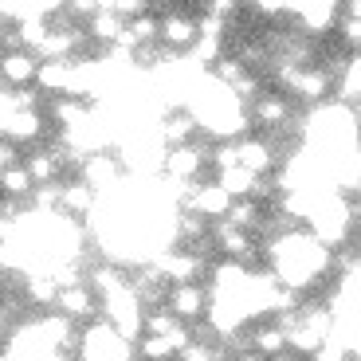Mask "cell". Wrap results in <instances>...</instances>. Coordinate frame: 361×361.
Wrapping results in <instances>:
<instances>
[{"label": "cell", "instance_id": "obj_9", "mask_svg": "<svg viewBox=\"0 0 361 361\" xmlns=\"http://www.w3.org/2000/svg\"><path fill=\"white\" fill-rule=\"evenodd\" d=\"M94 204H99V192L90 185H82V180L63 185V197H59V212L63 216H94Z\"/></svg>", "mask_w": 361, "mask_h": 361}, {"label": "cell", "instance_id": "obj_4", "mask_svg": "<svg viewBox=\"0 0 361 361\" xmlns=\"http://www.w3.org/2000/svg\"><path fill=\"white\" fill-rule=\"evenodd\" d=\"M79 180L82 185H90L94 192H118L122 189V161L110 154H90L87 161L79 165Z\"/></svg>", "mask_w": 361, "mask_h": 361}, {"label": "cell", "instance_id": "obj_7", "mask_svg": "<svg viewBox=\"0 0 361 361\" xmlns=\"http://www.w3.org/2000/svg\"><path fill=\"white\" fill-rule=\"evenodd\" d=\"M185 200H189L185 208H192V212H200V216H224V220H228V212H232V204H235L216 180H212V185H197V189H185Z\"/></svg>", "mask_w": 361, "mask_h": 361}, {"label": "cell", "instance_id": "obj_21", "mask_svg": "<svg viewBox=\"0 0 361 361\" xmlns=\"http://www.w3.org/2000/svg\"><path fill=\"white\" fill-rule=\"evenodd\" d=\"M283 345H287V330H279V326H259V330H252V350L259 353H283Z\"/></svg>", "mask_w": 361, "mask_h": 361}, {"label": "cell", "instance_id": "obj_24", "mask_svg": "<svg viewBox=\"0 0 361 361\" xmlns=\"http://www.w3.org/2000/svg\"><path fill=\"white\" fill-rule=\"evenodd\" d=\"M142 353H145V361H169L177 350H173V342H169V338H157V334H149V338L142 342Z\"/></svg>", "mask_w": 361, "mask_h": 361}, {"label": "cell", "instance_id": "obj_22", "mask_svg": "<svg viewBox=\"0 0 361 361\" xmlns=\"http://www.w3.org/2000/svg\"><path fill=\"white\" fill-rule=\"evenodd\" d=\"M252 114H255L259 126H283V122H287V102L283 99H259Z\"/></svg>", "mask_w": 361, "mask_h": 361}, {"label": "cell", "instance_id": "obj_2", "mask_svg": "<svg viewBox=\"0 0 361 361\" xmlns=\"http://www.w3.org/2000/svg\"><path fill=\"white\" fill-rule=\"evenodd\" d=\"M130 357H134V342L118 334L106 318H94V322L82 330L79 361H130Z\"/></svg>", "mask_w": 361, "mask_h": 361}, {"label": "cell", "instance_id": "obj_8", "mask_svg": "<svg viewBox=\"0 0 361 361\" xmlns=\"http://www.w3.org/2000/svg\"><path fill=\"white\" fill-rule=\"evenodd\" d=\"M55 310H59L67 322L94 318V295H90L87 283H79V287H67V290H59V302H55Z\"/></svg>", "mask_w": 361, "mask_h": 361}, {"label": "cell", "instance_id": "obj_19", "mask_svg": "<svg viewBox=\"0 0 361 361\" xmlns=\"http://www.w3.org/2000/svg\"><path fill=\"white\" fill-rule=\"evenodd\" d=\"M235 149H240V165L247 173H255V177L271 165V142H244V145H235Z\"/></svg>", "mask_w": 361, "mask_h": 361}, {"label": "cell", "instance_id": "obj_25", "mask_svg": "<svg viewBox=\"0 0 361 361\" xmlns=\"http://www.w3.org/2000/svg\"><path fill=\"white\" fill-rule=\"evenodd\" d=\"M314 361H350V353H345V342H342L338 334H330L322 345H318Z\"/></svg>", "mask_w": 361, "mask_h": 361}, {"label": "cell", "instance_id": "obj_11", "mask_svg": "<svg viewBox=\"0 0 361 361\" xmlns=\"http://www.w3.org/2000/svg\"><path fill=\"white\" fill-rule=\"evenodd\" d=\"M27 173H32V180L36 185H59V165H63V149L55 145V149H32V157H27Z\"/></svg>", "mask_w": 361, "mask_h": 361}, {"label": "cell", "instance_id": "obj_6", "mask_svg": "<svg viewBox=\"0 0 361 361\" xmlns=\"http://www.w3.org/2000/svg\"><path fill=\"white\" fill-rule=\"evenodd\" d=\"M200 165H204V154H200L197 145H177V149H165L161 173L173 185H189V177H197Z\"/></svg>", "mask_w": 361, "mask_h": 361}, {"label": "cell", "instance_id": "obj_17", "mask_svg": "<svg viewBox=\"0 0 361 361\" xmlns=\"http://www.w3.org/2000/svg\"><path fill=\"white\" fill-rule=\"evenodd\" d=\"M71 71L75 63H39V90H47V94H63L67 99V90H71Z\"/></svg>", "mask_w": 361, "mask_h": 361}, {"label": "cell", "instance_id": "obj_1", "mask_svg": "<svg viewBox=\"0 0 361 361\" xmlns=\"http://www.w3.org/2000/svg\"><path fill=\"white\" fill-rule=\"evenodd\" d=\"M267 252H271V275L287 290L310 287L330 267V247L314 232H287L279 240H271Z\"/></svg>", "mask_w": 361, "mask_h": 361}, {"label": "cell", "instance_id": "obj_20", "mask_svg": "<svg viewBox=\"0 0 361 361\" xmlns=\"http://www.w3.org/2000/svg\"><path fill=\"white\" fill-rule=\"evenodd\" d=\"M216 244L224 247V252L232 255V259H240V255L252 252V240H247V232H244V228H232L228 220L216 228Z\"/></svg>", "mask_w": 361, "mask_h": 361}, {"label": "cell", "instance_id": "obj_5", "mask_svg": "<svg viewBox=\"0 0 361 361\" xmlns=\"http://www.w3.org/2000/svg\"><path fill=\"white\" fill-rule=\"evenodd\" d=\"M36 75H39V59L32 51H0V79L8 90L32 87Z\"/></svg>", "mask_w": 361, "mask_h": 361}, {"label": "cell", "instance_id": "obj_3", "mask_svg": "<svg viewBox=\"0 0 361 361\" xmlns=\"http://www.w3.org/2000/svg\"><path fill=\"white\" fill-rule=\"evenodd\" d=\"M102 318H106V322L114 326L122 338H130V342H134L137 330L145 326V318H142V298L134 295V287H122V290H114V295L102 298Z\"/></svg>", "mask_w": 361, "mask_h": 361}, {"label": "cell", "instance_id": "obj_13", "mask_svg": "<svg viewBox=\"0 0 361 361\" xmlns=\"http://www.w3.org/2000/svg\"><path fill=\"white\" fill-rule=\"evenodd\" d=\"M126 24H130V20H122V16H118V8H114V4H99V12L90 16V36L114 47V44H118V36L126 32Z\"/></svg>", "mask_w": 361, "mask_h": 361}, {"label": "cell", "instance_id": "obj_18", "mask_svg": "<svg viewBox=\"0 0 361 361\" xmlns=\"http://www.w3.org/2000/svg\"><path fill=\"white\" fill-rule=\"evenodd\" d=\"M0 189H4L8 200H20V197H27V192H36V180H32L27 165H12V169L0 173Z\"/></svg>", "mask_w": 361, "mask_h": 361}, {"label": "cell", "instance_id": "obj_26", "mask_svg": "<svg viewBox=\"0 0 361 361\" xmlns=\"http://www.w3.org/2000/svg\"><path fill=\"white\" fill-rule=\"evenodd\" d=\"M16 114V102H12V90L8 87H0V134L8 130V118Z\"/></svg>", "mask_w": 361, "mask_h": 361}, {"label": "cell", "instance_id": "obj_23", "mask_svg": "<svg viewBox=\"0 0 361 361\" xmlns=\"http://www.w3.org/2000/svg\"><path fill=\"white\" fill-rule=\"evenodd\" d=\"M342 99H353L357 102L361 99V55H353L350 63H345V71H342Z\"/></svg>", "mask_w": 361, "mask_h": 361}, {"label": "cell", "instance_id": "obj_28", "mask_svg": "<svg viewBox=\"0 0 361 361\" xmlns=\"http://www.w3.org/2000/svg\"><path fill=\"white\" fill-rule=\"evenodd\" d=\"M240 361H263V357H259V353H247V357H240Z\"/></svg>", "mask_w": 361, "mask_h": 361}, {"label": "cell", "instance_id": "obj_27", "mask_svg": "<svg viewBox=\"0 0 361 361\" xmlns=\"http://www.w3.org/2000/svg\"><path fill=\"white\" fill-rule=\"evenodd\" d=\"M342 36H345V44H353V47H361V20H342Z\"/></svg>", "mask_w": 361, "mask_h": 361}, {"label": "cell", "instance_id": "obj_15", "mask_svg": "<svg viewBox=\"0 0 361 361\" xmlns=\"http://www.w3.org/2000/svg\"><path fill=\"white\" fill-rule=\"evenodd\" d=\"M169 307H173L177 318H200L208 310V298H204V290H200L197 283H185V287H177L169 295Z\"/></svg>", "mask_w": 361, "mask_h": 361}, {"label": "cell", "instance_id": "obj_14", "mask_svg": "<svg viewBox=\"0 0 361 361\" xmlns=\"http://www.w3.org/2000/svg\"><path fill=\"white\" fill-rule=\"evenodd\" d=\"M39 134H44L39 110H16V114L8 118V130H4V137H8L12 145H27V142H36Z\"/></svg>", "mask_w": 361, "mask_h": 361}, {"label": "cell", "instance_id": "obj_16", "mask_svg": "<svg viewBox=\"0 0 361 361\" xmlns=\"http://www.w3.org/2000/svg\"><path fill=\"white\" fill-rule=\"evenodd\" d=\"M197 36H200L197 20H189V16H165L161 20V39L169 47H189V51H192Z\"/></svg>", "mask_w": 361, "mask_h": 361}, {"label": "cell", "instance_id": "obj_10", "mask_svg": "<svg viewBox=\"0 0 361 361\" xmlns=\"http://www.w3.org/2000/svg\"><path fill=\"white\" fill-rule=\"evenodd\" d=\"M59 283L47 275V271H32V275H24V302L27 307H55L59 302Z\"/></svg>", "mask_w": 361, "mask_h": 361}, {"label": "cell", "instance_id": "obj_12", "mask_svg": "<svg viewBox=\"0 0 361 361\" xmlns=\"http://www.w3.org/2000/svg\"><path fill=\"white\" fill-rule=\"evenodd\" d=\"M290 16L302 20V27L307 32H330L334 27V16H338V4H330V0H314V4H290Z\"/></svg>", "mask_w": 361, "mask_h": 361}, {"label": "cell", "instance_id": "obj_29", "mask_svg": "<svg viewBox=\"0 0 361 361\" xmlns=\"http://www.w3.org/2000/svg\"><path fill=\"white\" fill-rule=\"evenodd\" d=\"M353 118H361V99H357V106H353Z\"/></svg>", "mask_w": 361, "mask_h": 361}]
</instances>
